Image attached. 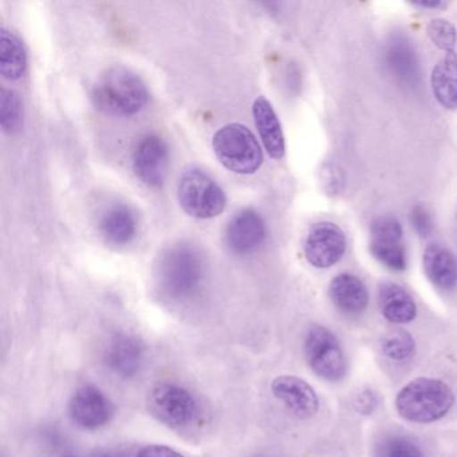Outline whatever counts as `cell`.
<instances>
[{"mask_svg":"<svg viewBox=\"0 0 457 457\" xmlns=\"http://www.w3.org/2000/svg\"><path fill=\"white\" fill-rule=\"evenodd\" d=\"M148 98L143 79L124 66H114L104 71L92 89L96 108L111 116H133L143 111Z\"/></svg>","mask_w":457,"mask_h":457,"instance_id":"6da1fadb","label":"cell"},{"mask_svg":"<svg viewBox=\"0 0 457 457\" xmlns=\"http://www.w3.org/2000/svg\"><path fill=\"white\" fill-rule=\"evenodd\" d=\"M454 395L441 379H413L398 392L395 408L403 419L416 424H429L443 419L452 406Z\"/></svg>","mask_w":457,"mask_h":457,"instance_id":"7a4b0ae2","label":"cell"},{"mask_svg":"<svg viewBox=\"0 0 457 457\" xmlns=\"http://www.w3.org/2000/svg\"><path fill=\"white\" fill-rule=\"evenodd\" d=\"M212 148L231 172L253 175L263 164V152L253 133L242 124H228L216 132Z\"/></svg>","mask_w":457,"mask_h":457,"instance_id":"3957f363","label":"cell"},{"mask_svg":"<svg viewBox=\"0 0 457 457\" xmlns=\"http://www.w3.org/2000/svg\"><path fill=\"white\" fill-rule=\"evenodd\" d=\"M178 197L189 216L203 220L220 215L227 205L223 189L199 168L184 170L178 184Z\"/></svg>","mask_w":457,"mask_h":457,"instance_id":"277c9868","label":"cell"},{"mask_svg":"<svg viewBox=\"0 0 457 457\" xmlns=\"http://www.w3.org/2000/svg\"><path fill=\"white\" fill-rule=\"evenodd\" d=\"M162 287L175 298L189 295L199 286L203 277L202 258L189 245L170 248L160 262Z\"/></svg>","mask_w":457,"mask_h":457,"instance_id":"5b68a950","label":"cell"},{"mask_svg":"<svg viewBox=\"0 0 457 457\" xmlns=\"http://www.w3.org/2000/svg\"><path fill=\"white\" fill-rule=\"evenodd\" d=\"M148 409L165 427L183 429L196 420L199 406L194 395L173 384H159L149 392Z\"/></svg>","mask_w":457,"mask_h":457,"instance_id":"8992f818","label":"cell"},{"mask_svg":"<svg viewBox=\"0 0 457 457\" xmlns=\"http://www.w3.org/2000/svg\"><path fill=\"white\" fill-rule=\"evenodd\" d=\"M307 362L326 381H341L346 374V357L337 337L323 326H312L304 341Z\"/></svg>","mask_w":457,"mask_h":457,"instance_id":"52a82bcc","label":"cell"},{"mask_svg":"<svg viewBox=\"0 0 457 457\" xmlns=\"http://www.w3.org/2000/svg\"><path fill=\"white\" fill-rule=\"evenodd\" d=\"M346 251V235L338 224L320 221L307 232L303 253L315 269H330L341 261Z\"/></svg>","mask_w":457,"mask_h":457,"instance_id":"ba28073f","label":"cell"},{"mask_svg":"<svg viewBox=\"0 0 457 457\" xmlns=\"http://www.w3.org/2000/svg\"><path fill=\"white\" fill-rule=\"evenodd\" d=\"M69 416L79 428L95 430L111 422L114 416V405L98 387L85 385L71 395Z\"/></svg>","mask_w":457,"mask_h":457,"instance_id":"9c48e42d","label":"cell"},{"mask_svg":"<svg viewBox=\"0 0 457 457\" xmlns=\"http://www.w3.org/2000/svg\"><path fill=\"white\" fill-rule=\"evenodd\" d=\"M133 170L148 187H162L170 167L167 144L157 135H146L138 141L133 151Z\"/></svg>","mask_w":457,"mask_h":457,"instance_id":"30bf717a","label":"cell"},{"mask_svg":"<svg viewBox=\"0 0 457 457\" xmlns=\"http://www.w3.org/2000/svg\"><path fill=\"white\" fill-rule=\"evenodd\" d=\"M146 360V346L140 338L129 334L114 337L105 352L109 370L122 378L140 373Z\"/></svg>","mask_w":457,"mask_h":457,"instance_id":"8fae6325","label":"cell"},{"mask_svg":"<svg viewBox=\"0 0 457 457\" xmlns=\"http://www.w3.org/2000/svg\"><path fill=\"white\" fill-rule=\"evenodd\" d=\"M266 224L253 210L240 211L229 221L226 242L229 250L237 255L253 253L266 239Z\"/></svg>","mask_w":457,"mask_h":457,"instance_id":"7c38bea8","label":"cell"},{"mask_svg":"<svg viewBox=\"0 0 457 457\" xmlns=\"http://www.w3.org/2000/svg\"><path fill=\"white\" fill-rule=\"evenodd\" d=\"M272 395L285 403L288 411L301 419H310L320 408L317 393L299 377L279 376L272 381Z\"/></svg>","mask_w":457,"mask_h":457,"instance_id":"4fadbf2b","label":"cell"},{"mask_svg":"<svg viewBox=\"0 0 457 457\" xmlns=\"http://www.w3.org/2000/svg\"><path fill=\"white\" fill-rule=\"evenodd\" d=\"M253 116L256 129H258L267 154L272 159H282L286 154L285 135H283L282 125H280L279 119H278L271 104L263 96L253 101Z\"/></svg>","mask_w":457,"mask_h":457,"instance_id":"5bb4252c","label":"cell"},{"mask_svg":"<svg viewBox=\"0 0 457 457\" xmlns=\"http://www.w3.org/2000/svg\"><path fill=\"white\" fill-rule=\"evenodd\" d=\"M328 294L337 309L341 310L345 314L358 315L365 312L368 307V288L355 275H337L331 280Z\"/></svg>","mask_w":457,"mask_h":457,"instance_id":"9a60e30c","label":"cell"},{"mask_svg":"<svg viewBox=\"0 0 457 457\" xmlns=\"http://www.w3.org/2000/svg\"><path fill=\"white\" fill-rule=\"evenodd\" d=\"M422 266L428 279L440 290H452L457 285L456 259L444 245H428L422 253Z\"/></svg>","mask_w":457,"mask_h":457,"instance_id":"2e32d148","label":"cell"},{"mask_svg":"<svg viewBox=\"0 0 457 457\" xmlns=\"http://www.w3.org/2000/svg\"><path fill=\"white\" fill-rule=\"evenodd\" d=\"M378 303L382 315L395 325H405L416 318V302L405 288L395 283L387 282L381 285Z\"/></svg>","mask_w":457,"mask_h":457,"instance_id":"e0dca14e","label":"cell"},{"mask_svg":"<svg viewBox=\"0 0 457 457\" xmlns=\"http://www.w3.org/2000/svg\"><path fill=\"white\" fill-rule=\"evenodd\" d=\"M430 87L436 100L446 111L457 109V55L445 53L433 68Z\"/></svg>","mask_w":457,"mask_h":457,"instance_id":"ac0fdd59","label":"cell"},{"mask_svg":"<svg viewBox=\"0 0 457 457\" xmlns=\"http://www.w3.org/2000/svg\"><path fill=\"white\" fill-rule=\"evenodd\" d=\"M101 234L109 245L121 247L129 245L137 232L135 213L125 205H114L103 216Z\"/></svg>","mask_w":457,"mask_h":457,"instance_id":"d6986e66","label":"cell"},{"mask_svg":"<svg viewBox=\"0 0 457 457\" xmlns=\"http://www.w3.org/2000/svg\"><path fill=\"white\" fill-rule=\"evenodd\" d=\"M28 68L22 42L6 29L0 31V73L9 81L22 79Z\"/></svg>","mask_w":457,"mask_h":457,"instance_id":"ffe728a7","label":"cell"},{"mask_svg":"<svg viewBox=\"0 0 457 457\" xmlns=\"http://www.w3.org/2000/svg\"><path fill=\"white\" fill-rule=\"evenodd\" d=\"M0 125L9 135L20 132L23 127V105L20 96L12 90L0 93Z\"/></svg>","mask_w":457,"mask_h":457,"instance_id":"44dd1931","label":"cell"},{"mask_svg":"<svg viewBox=\"0 0 457 457\" xmlns=\"http://www.w3.org/2000/svg\"><path fill=\"white\" fill-rule=\"evenodd\" d=\"M374 457H425L419 445L406 436L390 435L374 445Z\"/></svg>","mask_w":457,"mask_h":457,"instance_id":"7402d4cb","label":"cell"},{"mask_svg":"<svg viewBox=\"0 0 457 457\" xmlns=\"http://www.w3.org/2000/svg\"><path fill=\"white\" fill-rule=\"evenodd\" d=\"M371 255L392 271H403L406 269V253L401 242H381L370 240Z\"/></svg>","mask_w":457,"mask_h":457,"instance_id":"603a6c76","label":"cell"},{"mask_svg":"<svg viewBox=\"0 0 457 457\" xmlns=\"http://www.w3.org/2000/svg\"><path fill=\"white\" fill-rule=\"evenodd\" d=\"M414 339L405 330H395L381 339V349L387 358L393 361H403L414 353Z\"/></svg>","mask_w":457,"mask_h":457,"instance_id":"cb8c5ba5","label":"cell"},{"mask_svg":"<svg viewBox=\"0 0 457 457\" xmlns=\"http://www.w3.org/2000/svg\"><path fill=\"white\" fill-rule=\"evenodd\" d=\"M427 34L437 49L445 53L454 52L457 42L456 28L445 20L430 21Z\"/></svg>","mask_w":457,"mask_h":457,"instance_id":"d4e9b609","label":"cell"},{"mask_svg":"<svg viewBox=\"0 0 457 457\" xmlns=\"http://www.w3.org/2000/svg\"><path fill=\"white\" fill-rule=\"evenodd\" d=\"M370 240L381 242H403V229L397 218L382 215L374 219L370 226Z\"/></svg>","mask_w":457,"mask_h":457,"instance_id":"484cf974","label":"cell"},{"mask_svg":"<svg viewBox=\"0 0 457 457\" xmlns=\"http://www.w3.org/2000/svg\"><path fill=\"white\" fill-rule=\"evenodd\" d=\"M320 181L328 195H338L344 187V175L333 162H326L320 170Z\"/></svg>","mask_w":457,"mask_h":457,"instance_id":"4316f807","label":"cell"},{"mask_svg":"<svg viewBox=\"0 0 457 457\" xmlns=\"http://www.w3.org/2000/svg\"><path fill=\"white\" fill-rule=\"evenodd\" d=\"M411 223L414 231L421 237H428L433 231V221L427 208L422 205H416L411 211Z\"/></svg>","mask_w":457,"mask_h":457,"instance_id":"83f0119b","label":"cell"},{"mask_svg":"<svg viewBox=\"0 0 457 457\" xmlns=\"http://www.w3.org/2000/svg\"><path fill=\"white\" fill-rule=\"evenodd\" d=\"M137 457H184L183 454L176 452L175 449L165 445H146L140 449Z\"/></svg>","mask_w":457,"mask_h":457,"instance_id":"f1b7e54d","label":"cell"},{"mask_svg":"<svg viewBox=\"0 0 457 457\" xmlns=\"http://www.w3.org/2000/svg\"><path fill=\"white\" fill-rule=\"evenodd\" d=\"M414 6L422 7V9H438V7L444 6L441 2H420V4H414Z\"/></svg>","mask_w":457,"mask_h":457,"instance_id":"f546056e","label":"cell"},{"mask_svg":"<svg viewBox=\"0 0 457 457\" xmlns=\"http://www.w3.org/2000/svg\"><path fill=\"white\" fill-rule=\"evenodd\" d=\"M456 235H457V221H456Z\"/></svg>","mask_w":457,"mask_h":457,"instance_id":"4dcf8cb0","label":"cell"}]
</instances>
